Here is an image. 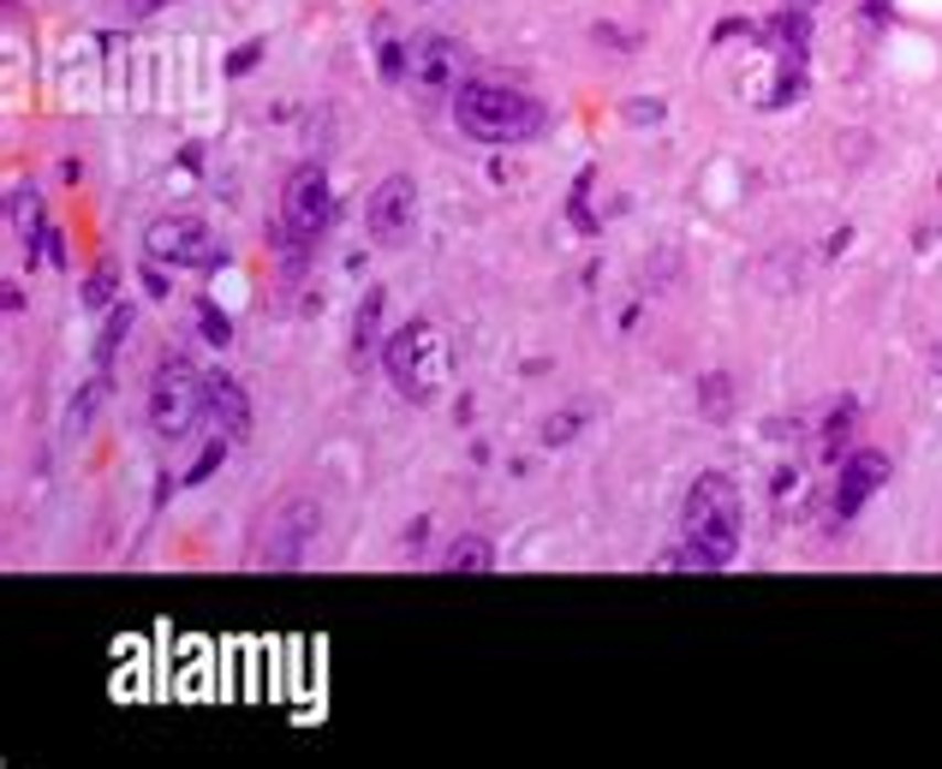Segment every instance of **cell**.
<instances>
[{"label": "cell", "mask_w": 942, "mask_h": 769, "mask_svg": "<svg viewBox=\"0 0 942 769\" xmlns=\"http://www.w3.org/2000/svg\"><path fill=\"white\" fill-rule=\"evenodd\" d=\"M281 215L299 239H322L329 233V215H334V191H329V168L322 161H299L281 185Z\"/></svg>", "instance_id": "cell-7"}, {"label": "cell", "mask_w": 942, "mask_h": 769, "mask_svg": "<svg viewBox=\"0 0 942 769\" xmlns=\"http://www.w3.org/2000/svg\"><path fill=\"white\" fill-rule=\"evenodd\" d=\"M853 418H859V406H853V400L829 406V418H823V460H842V448L853 441Z\"/></svg>", "instance_id": "cell-16"}, {"label": "cell", "mask_w": 942, "mask_h": 769, "mask_svg": "<svg viewBox=\"0 0 942 769\" xmlns=\"http://www.w3.org/2000/svg\"><path fill=\"white\" fill-rule=\"evenodd\" d=\"M460 42H453V36H418V42H411V72H406V84H411V96H418V102H448L453 90H460Z\"/></svg>", "instance_id": "cell-8"}, {"label": "cell", "mask_w": 942, "mask_h": 769, "mask_svg": "<svg viewBox=\"0 0 942 769\" xmlns=\"http://www.w3.org/2000/svg\"><path fill=\"white\" fill-rule=\"evenodd\" d=\"M131 322H138V310H131V305H114V310H108V322H101V340H96V370H114L120 346L131 340Z\"/></svg>", "instance_id": "cell-15"}, {"label": "cell", "mask_w": 942, "mask_h": 769, "mask_svg": "<svg viewBox=\"0 0 942 769\" xmlns=\"http://www.w3.org/2000/svg\"><path fill=\"white\" fill-rule=\"evenodd\" d=\"M143 257L203 275L221 263V239L203 215H161V221H150V233H143Z\"/></svg>", "instance_id": "cell-6"}, {"label": "cell", "mask_w": 942, "mask_h": 769, "mask_svg": "<svg viewBox=\"0 0 942 769\" xmlns=\"http://www.w3.org/2000/svg\"><path fill=\"white\" fill-rule=\"evenodd\" d=\"M114 287H120V263L101 257L90 269V280H84V305H90V310H114Z\"/></svg>", "instance_id": "cell-18"}, {"label": "cell", "mask_w": 942, "mask_h": 769, "mask_svg": "<svg viewBox=\"0 0 942 769\" xmlns=\"http://www.w3.org/2000/svg\"><path fill=\"white\" fill-rule=\"evenodd\" d=\"M740 525H746V501L740 483L728 471H704L692 478L686 508H681V543L686 555L698 560V573H722L734 555H740Z\"/></svg>", "instance_id": "cell-1"}, {"label": "cell", "mask_w": 942, "mask_h": 769, "mask_svg": "<svg viewBox=\"0 0 942 769\" xmlns=\"http://www.w3.org/2000/svg\"><path fill=\"white\" fill-rule=\"evenodd\" d=\"M7 215H12V239L24 245V257H42V239H49L54 227H42V191L36 185H12L7 191Z\"/></svg>", "instance_id": "cell-12"}, {"label": "cell", "mask_w": 942, "mask_h": 769, "mask_svg": "<svg viewBox=\"0 0 942 769\" xmlns=\"http://www.w3.org/2000/svg\"><path fill=\"white\" fill-rule=\"evenodd\" d=\"M197 322H203V340H210V346H227V340H233V317H227V310H215L210 299L197 305Z\"/></svg>", "instance_id": "cell-24"}, {"label": "cell", "mask_w": 942, "mask_h": 769, "mask_svg": "<svg viewBox=\"0 0 942 769\" xmlns=\"http://www.w3.org/2000/svg\"><path fill=\"white\" fill-rule=\"evenodd\" d=\"M782 7H793V12H812V7H817V0H782Z\"/></svg>", "instance_id": "cell-32"}, {"label": "cell", "mask_w": 942, "mask_h": 769, "mask_svg": "<svg viewBox=\"0 0 942 769\" xmlns=\"http://www.w3.org/2000/svg\"><path fill=\"white\" fill-rule=\"evenodd\" d=\"M101 400H108V370H96V376H90V388H84L78 400H72V412H66V430H72V436H84V430H90V418H96V406H101Z\"/></svg>", "instance_id": "cell-17"}, {"label": "cell", "mask_w": 942, "mask_h": 769, "mask_svg": "<svg viewBox=\"0 0 942 769\" xmlns=\"http://www.w3.org/2000/svg\"><path fill=\"white\" fill-rule=\"evenodd\" d=\"M579 430H585V406H567V412H549V418H543L537 441H543V448H567Z\"/></svg>", "instance_id": "cell-19"}, {"label": "cell", "mask_w": 942, "mask_h": 769, "mask_svg": "<svg viewBox=\"0 0 942 769\" xmlns=\"http://www.w3.org/2000/svg\"><path fill=\"white\" fill-rule=\"evenodd\" d=\"M210 418H215V430L221 436H233V441H245L251 436V400H245V388L233 376H210Z\"/></svg>", "instance_id": "cell-11"}, {"label": "cell", "mask_w": 942, "mask_h": 769, "mask_svg": "<svg viewBox=\"0 0 942 769\" xmlns=\"http://www.w3.org/2000/svg\"><path fill=\"white\" fill-rule=\"evenodd\" d=\"M0 305H7V317H19V310H24V287H12V280H7V292H0Z\"/></svg>", "instance_id": "cell-30"}, {"label": "cell", "mask_w": 942, "mask_h": 769, "mask_svg": "<svg viewBox=\"0 0 942 769\" xmlns=\"http://www.w3.org/2000/svg\"><path fill=\"white\" fill-rule=\"evenodd\" d=\"M382 370H388L400 400L430 406L441 394V382H448V334H441L430 317L400 322V329L388 334V346H382Z\"/></svg>", "instance_id": "cell-3"}, {"label": "cell", "mask_w": 942, "mask_h": 769, "mask_svg": "<svg viewBox=\"0 0 942 769\" xmlns=\"http://www.w3.org/2000/svg\"><path fill=\"white\" fill-rule=\"evenodd\" d=\"M382 305H388V292H382V287H364L358 310H352V364H364L382 346Z\"/></svg>", "instance_id": "cell-14"}, {"label": "cell", "mask_w": 942, "mask_h": 769, "mask_svg": "<svg viewBox=\"0 0 942 769\" xmlns=\"http://www.w3.org/2000/svg\"><path fill=\"white\" fill-rule=\"evenodd\" d=\"M203 412H210V376L185 352H168L150 376V430L161 441H185Z\"/></svg>", "instance_id": "cell-4"}, {"label": "cell", "mask_w": 942, "mask_h": 769, "mask_svg": "<svg viewBox=\"0 0 942 769\" xmlns=\"http://www.w3.org/2000/svg\"><path fill=\"white\" fill-rule=\"evenodd\" d=\"M621 114H627V126H656L662 120V102L656 96H639V102H627Z\"/></svg>", "instance_id": "cell-27"}, {"label": "cell", "mask_w": 942, "mask_h": 769, "mask_svg": "<svg viewBox=\"0 0 942 769\" xmlns=\"http://www.w3.org/2000/svg\"><path fill=\"white\" fill-rule=\"evenodd\" d=\"M453 126H460L471 143H490V150H502V143L537 138V131L549 126V114H543L537 96L513 90V84L465 78L460 90H453Z\"/></svg>", "instance_id": "cell-2"}, {"label": "cell", "mask_w": 942, "mask_h": 769, "mask_svg": "<svg viewBox=\"0 0 942 769\" xmlns=\"http://www.w3.org/2000/svg\"><path fill=\"white\" fill-rule=\"evenodd\" d=\"M936 376H942V346H936Z\"/></svg>", "instance_id": "cell-33"}, {"label": "cell", "mask_w": 942, "mask_h": 769, "mask_svg": "<svg viewBox=\"0 0 942 769\" xmlns=\"http://www.w3.org/2000/svg\"><path fill=\"white\" fill-rule=\"evenodd\" d=\"M441 573H453V579H483V573H495V543L478 537V531H460V537L441 549Z\"/></svg>", "instance_id": "cell-13"}, {"label": "cell", "mask_w": 942, "mask_h": 769, "mask_svg": "<svg viewBox=\"0 0 942 769\" xmlns=\"http://www.w3.org/2000/svg\"><path fill=\"white\" fill-rule=\"evenodd\" d=\"M227 453H233V436H215V441H203V453H197V460H191V471H185L180 483H191V490H197V483H210L215 471L227 466Z\"/></svg>", "instance_id": "cell-20"}, {"label": "cell", "mask_w": 942, "mask_h": 769, "mask_svg": "<svg viewBox=\"0 0 942 769\" xmlns=\"http://www.w3.org/2000/svg\"><path fill=\"white\" fill-rule=\"evenodd\" d=\"M728 406H734V376H722V370H710V376L698 382V412H704V418H722Z\"/></svg>", "instance_id": "cell-21"}, {"label": "cell", "mask_w": 942, "mask_h": 769, "mask_svg": "<svg viewBox=\"0 0 942 769\" xmlns=\"http://www.w3.org/2000/svg\"><path fill=\"white\" fill-rule=\"evenodd\" d=\"M651 573H698V560H692V555H686V543H681V549L651 555Z\"/></svg>", "instance_id": "cell-26"}, {"label": "cell", "mask_w": 942, "mask_h": 769, "mask_svg": "<svg viewBox=\"0 0 942 769\" xmlns=\"http://www.w3.org/2000/svg\"><path fill=\"white\" fill-rule=\"evenodd\" d=\"M317 537H322V508L311 495H287L281 508L263 520V537H257L263 573H299L304 560L317 555Z\"/></svg>", "instance_id": "cell-5"}, {"label": "cell", "mask_w": 942, "mask_h": 769, "mask_svg": "<svg viewBox=\"0 0 942 769\" xmlns=\"http://www.w3.org/2000/svg\"><path fill=\"white\" fill-rule=\"evenodd\" d=\"M263 49H269V42H239V49L227 54V78H245V72L263 61Z\"/></svg>", "instance_id": "cell-25"}, {"label": "cell", "mask_w": 942, "mask_h": 769, "mask_svg": "<svg viewBox=\"0 0 942 769\" xmlns=\"http://www.w3.org/2000/svg\"><path fill=\"white\" fill-rule=\"evenodd\" d=\"M411 221H418V185H411V173H388L364 203V227L376 245H406Z\"/></svg>", "instance_id": "cell-9"}, {"label": "cell", "mask_w": 942, "mask_h": 769, "mask_svg": "<svg viewBox=\"0 0 942 769\" xmlns=\"http://www.w3.org/2000/svg\"><path fill=\"white\" fill-rule=\"evenodd\" d=\"M376 72H382V84H406L411 42H382V49H376Z\"/></svg>", "instance_id": "cell-23"}, {"label": "cell", "mask_w": 942, "mask_h": 769, "mask_svg": "<svg viewBox=\"0 0 942 769\" xmlns=\"http://www.w3.org/2000/svg\"><path fill=\"white\" fill-rule=\"evenodd\" d=\"M143 287H150V299H168V280H161V269H156V263H150V269H143Z\"/></svg>", "instance_id": "cell-29"}, {"label": "cell", "mask_w": 942, "mask_h": 769, "mask_svg": "<svg viewBox=\"0 0 942 769\" xmlns=\"http://www.w3.org/2000/svg\"><path fill=\"white\" fill-rule=\"evenodd\" d=\"M591 185H597V168H585L579 180H572V197H567V215L579 233H597V215H591Z\"/></svg>", "instance_id": "cell-22"}, {"label": "cell", "mask_w": 942, "mask_h": 769, "mask_svg": "<svg viewBox=\"0 0 942 769\" xmlns=\"http://www.w3.org/2000/svg\"><path fill=\"white\" fill-rule=\"evenodd\" d=\"M882 483H889V453H882V448H853L842 460V478H835V501H829L835 520H842V525L859 520V508L882 490Z\"/></svg>", "instance_id": "cell-10"}, {"label": "cell", "mask_w": 942, "mask_h": 769, "mask_svg": "<svg viewBox=\"0 0 942 769\" xmlns=\"http://www.w3.org/2000/svg\"><path fill=\"white\" fill-rule=\"evenodd\" d=\"M424 543H430V520H411V525L400 531V549H406V555H418Z\"/></svg>", "instance_id": "cell-28"}, {"label": "cell", "mask_w": 942, "mask_h": 769, "mask_svg": "<svg viewBox=\"0 0 942 769\" xmlns=\"http://www.w3.org/2000/svg\"><path fill=\"white\" fill-rule=\"evenodd\" d=\"M120 7H126V12H131V19H150V12H156V7H161V0H120Z\"/></svg>", "instance_id": "cell-31"}]
</instances>
